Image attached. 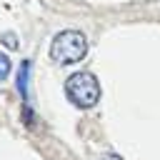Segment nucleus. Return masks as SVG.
<instances>
[{
    "label": "nucleus",
    "mask_w": 160,
    "mask_h": 160,
    "mask_svg": "<svg viewBox=\"0 0 160 160\" xmlns=\"http://www.w3.org/2000/svg\"><path fill=\"white\" fill-rule=\"evenodd\" d=\"M88 52V40L80 30H62L50 42V58L58 65H72L80 62Z\"/></svg>",
    "instance_id": "nucleus-1"
},
{
    "label": "nucleus",
    "mask_w": 160,
    "mask_h": 160,
    "mask_svg": "<svg viewBox=\"0 0 160 160\" xmlns=\"http://www.w3.org/2000/svg\"><path fill=\"white\" fill-rule=\"evenodd\" d=\"M2 42H5L8 48H18V42H15V35H12V32H5V35H2Z\"/></svg>",
    "instance_id": "nucleus-5"
},
{
    "label": "nucleus",
    "mask_w": 160,
    "mask_h": 160,
    "mask_svg": "<svg viewBox=\"0 0 160 160\" xmlns=\"http://www.w3.org/2000/svg\"><path fill=\"white\" fill-rule=\"evenodd\" d=\"M8 75H10V58L0 55V80H5Z\"/></svg>",
    "instance_id": "nucleus-4"
},
{
    "label": "nucleus",
    "mask_w": 160,
    "mask_h": 160,
    "mask_svg": "<svg viewBox=\"0 0 160 160\" xmlns=\"http://www.w3.org/2000/svg\"><path fill=\"white\" fill-rule=\"evenodd\" d=\"M28 75H30V62L25 60L22 68H20V72H18V90H20V95H22L25 105H28Z\"/></svg>",
    "instance_id": "nucleus-3"
},
{
    "label": "nucleus",
    "mask_w": 160,
    "mask_h": 160,
    "mask_svg": "<svg viewBox=\"0 0 160 160\" xmlns=\"http://www.w3.org/2000/svg\"><path fill=\"white\" fill-rule=\"evenodd\" d=\"M102 160H122V158H120V155H115V152H110V155H105Z\"/></svg>",
    "instance_id": "nucleus-6"
},
{
    "label": "nucleus",
    "mask_w": 160,
    "mask_h": 160,
    "mask_svg": "<svg viewBox=\"0 0 160 160\" xmlns=\"http://www.w3.org/2000/svg\"><path fill=\"white\" fill-rule=\"evenodd\" d=\"M65 95H68V100H70L72 105H78V108H92V105L100 100V85H98V80H95L92 72L80 70V72H72V75L68 78V82H65Z\"/></svg>",
    "instance_id": "nucleus-2"
}]
</instances>
